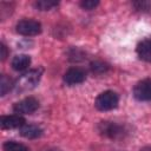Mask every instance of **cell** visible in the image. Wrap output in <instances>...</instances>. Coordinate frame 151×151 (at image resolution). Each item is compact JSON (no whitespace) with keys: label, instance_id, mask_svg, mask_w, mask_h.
<instances>
[{"label":"cell","instance_id":"6da1fadb","mask_svg":"<svg viewBox=\"0 0 151 151\" xmlns=\"http://www.w3.org/2000/svg\"><path fill=\"white\" fill-rule=\"evenodd\" d=\"M41 74H42V68H34L24 73L15 84L18 91H27L35 87V85L39 83L41 78Z\"/></svg>","mask_w":151,"mask_h":151},{"label":"cell","instance_id":"7a4b0ae2","mask_svg":"<svg viewBox=\"0 0 151 151\" xmlns=\"http://www.w3.org/2000/svg\"><path fill=\"white\" fill-rule=\"evenodd\" d=\"M119 101L118 94L113 91H104L100 94H98V97L96 98L94 101V106L99 110V111H110L117 107Z\"/></svg>","mask_w":151,"mask_h":151},{"label":"cell","instance_id":"3957f363","mask_svg":"<svg viewBox=\"0 0 151 151\" xmlns=\"http://www.w3.org/2000/svg\"><path fill=\"white\" fill-rule=\"evenodd\" d=\"M17 32L25 37H33L41 33V24L33 19H22L20 20L17 26Z\"/></svg>","mask_w":151,"mask_h":151},{"label":"cell","instance_id":"277c9868","mask_svg":"<svg viewBox=\"0 0 151 151\" xmlns=\"http://www.w3.org/2000/svg\"><path fill=\"white\" fill-rule=\"evenodd\" d=\"M98 131L103 136L112 138V139L122 138L126 133V130L123 125H119V124H116L112 122H101L98 125Z\"/></svg>","mask_w":151,"mask_h":151},{"label":"cell","instance_id":"5b68a950","mask_svg":"<svg viewBox=\"0 0 151 151\" xmlns=\"http://www.w3.org/2000/svg\"><path fill=\"white\" fill-rule=\"evenodd\" d=\"M39 101L34 97H26L13 105V111L17 114H29L38 110Z\"/></svg>","mask_w":151,"mask_h":151},{"label":"cell","instance_id":"8992f818","mask_svg":"<svg viewBox=\"0 0 151 151\" xmlns=\"http://www.w3.org/2000/svg\"><path fill=\"white\" fill-rule=\"evenodd\" d=\"M133 97L139 101L151 100V79L146 78L138 81L133 87Z\"/></svg>","mask_w":151,"mask_h":151},{"label":"cell","instance_id":"52a82bcc","mask_svg":"<svg viewBox=\"0 0 151 151\" xmlns=\"http://www.w3.org/2000/svg\"><path fill=\"white\" fill-rule=\"evenodd\" d=\"M64 81L72 86V85H78V84H81L83 81H85L86 79V73L83 68L80 67H71L68 68L65 74H64Z\"/></svg>","mask_w":151,"mask_h":151},{"label":"cell","instance_id":"ba28073f","mask_svg":"<svg viewBox=\"0 0 151 151\" xmlns=\"http://www.w3.org/2000/svg\"><path fill=\"white\" fill-rule=\"evenodd\" d=\"M26 124V120L20 114H11V116H2L0 118V126L1 129H20Z\"/></svg>","mask_w":151,"mask_h":151},{"label":"cell","instance_id":"9c48e42d","mask_svg":"<svg viewBox=\"0 0 151 151\" xmlns=\"http://www.w3.org/2000/svg\"><path fill=\"white\" fill-rule=\"evenodd\" d=\"M137 54L142 60L151 63V37L142 40L137 45Z\"/></svg>","mask_w":151,"mask_h":151},{"label":"cell","instance_id":"30bf717a","mask_svg":"<svg viewBox=\"0 0 151 151\" xmlns=\"http://www.w3.org/2000/svg\"><path fill=\"white\" fill-rule=\"evenodd\" d=\"M20 134L27 139H35L42 134V130L34 124H25L20 127Z\"/></svg>","mask_w":151,"mask_h":151},{"label":"cell","instance_id":"8fae6325","mask_svg":"<svg viewBox=\"0 0 151 151\" xmlns=\"http://www.w3.org/2000/svg\"><path fill=\"white\" fill-rule=\"evenodd\" d=\"M11 65L15 71H24L31 65V57L27 54H18L12 59Z\"/></svg>","mask_w":151,"mask_h":151},{"label":"cell","instance_id":"7c38bea8","mask_svg":"<svg viewBox=\"0 0 151 151\" xmlns=\"http://www.w3.org/2000/svg\"><path fill=\"white\" fill-rule=\"evenodd\" d=\"M14 86H15V84L13 83V80L9 77H7L6 74H2L1 76V79H0V94L1 96H5Z\"/></svg>","mask_w":151,"mask_h":151},{"label":"cell","instance_id":"4fadbf2b","mask_svg":"<svg viewBox=\"0 0 151 151\" xmlns=\"http://www.w3.org/2000/svg\"><path fill=\"white\" fill-rule=\"evenodd\" d=\"M2 147H4V151H31L29 147H27L26 145L18 143V142H14V140L5 142Z\"/></svg>","mask_w":151,"mask_h":151},{"label":"cell","instance_id":"5bb4252c","mask_svg":"<svg viewBox=\"0 0 151 151\" xmlns=\"http://www.w3.org/2000/svg\"><path fill=\"white\" fill-rule=\"evenodd\" d=\"M57 6H58V2L52 0H39L34 2V7L39 11H50Z\"/></svg>","mask_w":151,"mask_h":151},{"label":"cell","instance_id":"9a60e30c","mask_svg":"<svg viewBox=\"0 0 151 151\" xmlns=\"http://www.w3.org/2000/svg\"><path fill=\"white\" fill-rule=\"evenodd\" d=\"M98 5H99V1H97V0H83V1L80 2L81 8L86 9V11L94 9V8H96Z\"/></svg>","mask_w":151,"mask_h":151},{"label":"cell","instance_id":"2e32d148","mask_svg":"<svg viewBox=\"0 0 151 151\" xmlns=\"http://www.w3.org/2000/svg\"><path fill=\"white\" fill-rule=\"evenodd\" d=\"M91 68L94 73H103L107 70V66L104 64V63H100V61H94L91 64Z\"/></svg>","mask_w":151,"mask_h":151},{"label":"cell","instance_id":"e0dca14e","mask_svg":"<svg viewBox=\"0 0 151 151\" xmlns=\"http://www.w3.org/2000/svg\"><path fill=\"white\" fill-rule=\"evenodd\" d=\"M0 50H1V60L4 61L6 58H7V54H8V51H7V47H6V45L5 44H0Z\"/></svg>","mask_w":151,"mask_h":151},{"label":"cell","instance_id":"ac0fdd59","mask_svg":"<svg viewBox=\"0 0 151 151\" xmlns=\"http://www.w3.org/2000/svg\"><path fill=\"white\" fill-rule=\"evenodd\" d=\"M47 151H61V150H59V149H48Z\"/></svg>","mask_w":151,"mask_h":151}]
</instances>
